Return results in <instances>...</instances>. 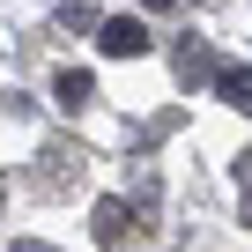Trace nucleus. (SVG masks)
<instances>
[{"instance_id": "1", "label": "nucleus", "mask_w": 252, "mask_h": 252, "mask_svg": "<svg viewBox=\"0 0 252 252\" xmlns=\"http://www.w3.org/2000/svg\"><path fill=\"white\" fill-rule=\"evenodd\" d=\"M96 52H104V60H141V52H149V23H141V15L96 23Z\"/></svg>"}, {"instance_id": "2", "label": "nucleus", "mask_w": 252, "mask_h": 252, "mask_svg": "<svg viewBox=\"0 0 252 252\" xmlns=\"http://www.w3.org/2000/svg\"><path fill=\"white\" fill-rule=\"evenodd\" d=\"M96 237L119 252L126 237H134V208H126V200H96Z\"/></svg>"}, {"instance_id": "3", "label": "nucleus", "mask_w": 252, "mask_h": 252, "mask_svg": "<svg viewBox=\"0 0 252 252\" xmlns=\"http://www.w3.org/2000/svg\"><path fill=\"white\" fill-rule=\"evenodd\" d=\"M215 96L237 104V111H252V67H215Z\"/></svg>"}, {"instance_id": "4", "label": "nucleus", "mask_w": 252, "mask_h": 252, "mask_svg": "<svg viewBox=\"0 0 252 252\" xmlns=\"http://www.w3.org/2000/svg\"><path fill=\"white\" fill-rule=\"evenodd\" d=\"M89 96H96V82H89L82 67H67V74H60V104H67V111H82Z\"/></svg>"}, {"instance_id": "5", "label": "nucleus", "mask_w": 252, "mask_h": 252, "mask_svg": "<svg viewBox=\"0 0 252 252\" xmlns=\"http://www.w3.org/2000/svg\"><path fill=\"white\" fill-rule=\"evenodd\" d=\"M178 82H215V60H208L200 45H186V52H178Z\"/></svg>"}, {"instance_id": "6", "label": "nucleus", "mask_w": 252, "mask_h": 252, "mask_svg": "<svg viewBox=\"0 0 252 252\" xmlns=\"http://www.w3.org/2000/svg\"><path fill=\"white\" fill-rule=\"evenodd\" d=\"M8 252H60V245H45V237H15Z\"/></svg>"}, {"instance_id": "7", "label": "nucleus", "mask_w": 252, "mask_h": 252, "mask_svg": "<svg viewBox=\"0 0 252 252\" xmlns=\"http://www.w3.org/2000/svg\"><path fill=\"white\" fill-rule=\"evenodd\" d=\"M141 8H171V0H141Z\"/></svg>"}, {"instance_id": "8", "label": "nucleus", "mask_w": 252, "mask_h": 252, "mask_svg": "<svg viewBox=\"0 0 252 252\" xmlns=\"http://www.w3.org/2000/svg\"><path fill=\"white\" fill-rule=\"evenodd\" d=\"M0 208H8V178H0Z\"/></svg>"}]
</instances>
